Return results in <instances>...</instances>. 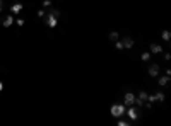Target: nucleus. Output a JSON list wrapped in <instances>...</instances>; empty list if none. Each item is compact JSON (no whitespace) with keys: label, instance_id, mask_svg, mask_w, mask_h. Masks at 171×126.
<instances>
[{"label":"nucleus","instance_id":"23","mask_svg":"<svg viewBox=\"0 0 171 126\" xmlns=\"http://www.w3.org/2000/svg\"><path fill=\"white\" fill-rule=\"evenodd\" d=\"M2 90H4V84H2V82H0V92H2Z\"/></svg>","mask_w":171,"mask_h":126},{"label":"nucleus","instance_id":"12","mask_svg":"<svg viewBox=\"0 0 171 126\" xmlns=\"http://www.w3.org/2000/svg\"><path fill=\"white\" fill-rule=\"evenodd\" d=\"M147 96H149V94L142 90V92H139V96H137V99H139V101H142V102H145V101H147Z\"/></svg>","mask_w":171,"mask_h":126},{"label":"nucleus","instance_id":"9","mask_svg":"<svg viewBox=\"0 0 171 126\" xmlns=\"http://www.w3.org/2000/svg\"><path fill=\"white\" fill-rule=\"evenodd\" d=\"M161 51H162V46H161V44H156V43H154V44H151V53H154V55H159Z\"/></svg>","mask_w":171,"mask_h":126},{"label":"nucleus","instance_id":"3","mask_svg":"<svg viewBox=\"0 0 171 126\" xmlns=\"http://www.w3.org/2000/svg\"><path fill=\"white\" fill-rule=\"evenodd\" d=\"M151 77H159V73H161V68H159V65L158 63H151L149 65V72H147Z\"/></svg>","mask_w":171,"mask_h":126},{"label":"nucleus","instance_id":"22","mask_svg":"<svg viewBox=\"0 0 171 126\" xmlns=\"http://www.w3.org/2000/svg\"><path fill=\"white\" fill-rule=\"evenodd\" d=\"M164 60H166V61H170V60H171V55H170V53H166V55H164Z\"/></svg>","mask_w":171,"mask_h":126},{"label":"nucleus","instance_id":"7","mask_svg":"<svg viewBox=\"0 0 171 126\" xmlns=\"http://www.w3.org/2000/svg\"><path fill=\"white\" fill-rule=\"evenodd\" d=\"M46 24H48L50 27H55V26L58 24V19H57L53 14H48V17H46Z\"/></svg>","mask_w":171,"mask_h":126},{"label":"nucleus","instance_id":"10","mask_svg":"<svg viewBox=\"0 0 171 126\" xmlns=\"http://www.w3.org/2000/svg\"><path fill=\"white\" fill-rule=\"evenodd\" d=\"M158 82H159V85H162V87L168 85V84H170V75H162V77H159Z\"/></svg>","mask_w":171,"mask_h":126},{"label":"nucleus","instance_id":"2","mask_svg":"<svg viewBox=\"0 0 171 126\" xmlns=\"http://www.w3.org/2000/svg\"><path fill=\"white\" fill-rule=\"evenodd\" d=\"M125 114L130 118L132 121H135V119H139V116H140V111H139V107L130 106L128 107V111H125Z\"/></svg>","mask_w":171,"mask_h":126},{"label":"nucleus","instance_id":"13","mask_svg":"<svg viewBox=\"0 0 171 126\" xmlns=\"http://www.w3.org/2000/svg\"><path fill=\"white\" fill-rule=\"evenodd\" d=\"M110 39L111 41H116V39H120V34H118L116 31H111L110 32Z\"/></svg>","mask_w":171,"mask_h":126},{"label":"nucleus","instance_id":"5","mask_svg":"<svg viewBox=\"0 0 171 126\" xmlns=\"http://www.w3.org/2000/svg\"><path fill=\"white\" fill-rule=\"evenodd\" d=\"M135 99H137V96H135L133 92H127L125 97H123V102H125L127 106H133V104H135Z\"/></svg>","mask_w":171,"mask_h":126},{"label":"nucleus","instance_id":"8","mask_svg":"<svg viewBox=\"0 0 171 126\" xmlns=\"http://www.w3.org/2000/svg\"><path fill=\"white\" fill-rule=\"evenodd\" d=\"M22 9H24V5H22L21 2H16V4H14V5L10 7V10H12L14 14H19V12H21V10H22Z\"/></svg>","mask_w":171,"mask_h":126},{"label":"nucleus","instance_id":"6","mask_svg":"<svg viewBox=\"0 0 171 126\" xmlns=\"http://www.w3.org/2000/svg\"><path fill=\"white\" fill-rule=\"evenodd\" d=\"M121 44H123V49H130V48H133L135 41H133L130 36H125V38L121 39Z\"/></svg>","mask_w":171,"mask_h":126},{"label":"nucleus","instance_id":"1","mask_svg":"<svg viewBox=\"0 0 171 126\" xmlns=\"http://www.w3.org/2000/svg\"><path fill=\"white\" fill-rule=\"evenodd\" d=\"M125 106L123 104H113L111 106V116H115V118H121L123 114H125Z\"/></svg>","mask_w":171,"mask_h":126},{"label":"nucleus","instance_id":"16","mask_svg":"<svg viewBox=\"0 0 171 126\" xmlns=\"http://www.w3.org/2000/svg\"><path fill=\"white\" fill-rule=\"evenodd\" d=\"M51 7V0H43V9H50Z\"/></svg>","mask_w":171,"mask_h":126},{"label":"nucleus","instance_id":"4","mask_svg":"<svg viewBox=\"0 0 171 126\" xmlns=\"http://www.w3.org/2000/svg\"><path fill=\"white\" fill-rule=\"evenodd\" d=\"M147 101H149V102H162V101H164V94H162V92L151 94V96H147Z\"/></svg>","mask_w":171,"mask_h":126},{"label":"nucleus","instance_id":"19","mask_svg":"<svg viewBox=\"0 0 171 126\" xmlns=\"http://www.w3.org/2000/svg\"><path fill=\"white\" fill-rule=\"evenodd\" d=\"M50 14H53L55 17H58V15H60V12H58V10H55V9H51V12H50Z\"/></svg>","mask_w":171,"mask_h":126},{"label":"nucleus","instance_id":"14","mask_svg":"<svg viewBox=\"0 0 171 126\" xmlns=\"http://www.w3.org/2000/svg\"><path fill=\"white\" fill-rule=\"evenodd\" d=\"M140 58H142V61H149L151 60V53H142Z\"/></svg>","mask_w":171,"mask_h":126},{"label":"nucleus","instance_id":"20","mask_svg":"<svg viewBox=\"0 0 171 126\" xmlns=\"http://www.w3.org/2000/svg\"><path fill=\"white\" fill-rule=\"evenodd\" d=\"M38 17H45V10H43V9L38 10Z\"/></svg>","mask_w":171,"mask_h":126},{"label":"nucleus","instance_id":"24","mask_svg":"<svg viewBox=\"0 0 171 126\" xmlns=\"http://www.w3.org/2000/svg\"><path fill=\"white\" fill-rule=\"evenodd\" d=\"M2 4H4V0H0V5H2Z\"/></svg>","mask_w":171,"mask_h":126},{"label":"nucleus","instance_id":"25","mask_svg":"<svg viewBox=\"0 0 171 126\" xmlns=\"http://www.w3.org/2000/svg\"><path fill=\"white\" fill-rule=\"evenodd\" d=\"M0 12H2V5H0Z\"/></svg>","mask_w":171,"mask_h":126},{"label":"nucleus","instance_id":"21","mask_svg":"<svg viewBox=\"0 0 171 126\" xmlns=\"http://www.w3.org/2000/svg\"><path fill=\"white\" fill-rule=\"evenodd\" d=\"M16 22H17V26H24V19H17Z\"/></svg>","mask_w":171,"mask_h":126},{"label":"nucleus","instance_id":"11","mask_svg":"<svg viewBox=\"0 0 171 126\" xmlns=\"http://www.w3.org/2000/svg\"><path fill=\"white\" fill-rule=\"evenodd\" d=\"M12 24H14V19H12V17H5V19L2 20V26H4V27H10V26H12Z\"/></svg>","mask_w":171,"mask_h":126},{"label":"nucleus","instance_id":"15","mask_svg":"<svg viewBox=\"0 0 171 126\" xmlns=\"http://www.w3.org/2000/svg\"><path fill=\"white\" fill-rule=\"evenodd\" d=\"M170 38H171L170 31H162V39H164V41H170Z\"/></svg>","mask_w":171,"mask_h":126},{"label":"nucleus","instance_id":"18","mask_svg":"<svg viewBox=\"0 0 171 126\" xmlns=\"http://www.w3.org/2000/svg\"><path fill=\"white\" fill-rule=\"evenodd\" d=\"M128 125V121H125V119H118V126H127Z\"/></svg>","mask_w":171,"mask_h":126},{"label":"nucleus","instance_id":"17","mask_svg":"<svg viewBox=\"0 0 171 126\" xmlns=\"http://www.w3.org/2000/svg\"><path fill=\"white\" fill-rule=\"evenodd\" d=\"M115 48H116V49H123V44H121L120 39H116V41H115Z\"/></svg>","mask_w":171,"mask_h":126}]
</instances>
